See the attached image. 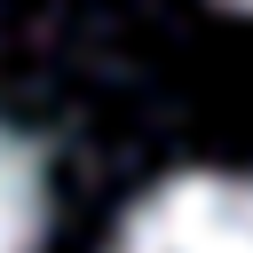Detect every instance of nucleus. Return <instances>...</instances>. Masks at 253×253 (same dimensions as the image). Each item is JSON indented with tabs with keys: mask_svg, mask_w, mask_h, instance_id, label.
<instances>
[{
	"mask_svg": "<svg viewBox=\"0 0 253 253\" xmlns=\"http://www.w3.org/2000/svg\"><path fill=\"white\" fill-rule=\"evenodd\" d=\"M111 253H253V174H174L111 237Z\"/></svg>",
	"mask_w": 253,
	"mask_h": 253,
	"instance_id": "nucleus-1",
	"label": "nucleus"
},
{
	"mask_svg": "<svg viewBox=\"0 0 253 253\" xmlns=\"http://www.w3.org/2000/svg\"><path fill=\"white\" fill-rule=\"evenodd\" d=\"M47 229V174L24 134L0 126V253H40Z\"/></svg>",
	"mask_w": 253,
	"mask_h": 253,
	"instance_id": "nucleus-2",
	"label": "nucleus"
},
{
	"mask_svg": "<svg viewBox=\"0 0 253 253\" xmlns=\"http://www.w3.org/2000/svg\"><path fill=\"white\" fill-rule=\"evenodd\" d=\"M221 8H237V16H253V0H221Z\"/></svg>",
	"mask_w": 253,
	"mask_h": 253,
	"instance_id": "nucleus-3",
	"label": "nucleus"
}]
</instances>
